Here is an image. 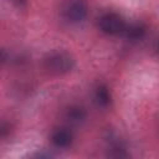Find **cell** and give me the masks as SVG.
I'll return each instance as SVG.
<instances>
[{
  "instance_id": "6",
  "label": "cell",
  "mask_w": 159,
  "mask_h": 159,
  "mask_svg": "<svg viewBox=\"0 0 159 159\" xmlns=\"http://www.w3.org/2000/svg\"><path fill=\"white\" fill-rule=\"evenodd\" d=\"M145 26L140 22H133V24H127L124 27V31L122 36H124L129 41H140L145 36Z\"/></svg>"
},
{
  "instance_id": "9",
  "label": "cell",
  "mask_w": 159,
  "mask_h": 159,
  "mask_svg": "<svg viewBox=\"0 0 159 159\" xmlns=\"http://www.w3.org/2000/svg\"><path fill=\"white\" fill-rule=\"evenodd\" d=\"M0 133H1V137H2V138H6L7 134H10V124H7L6 122H2V123H1Z\"/></svg>"
},
{
  "instance_id": "7",
  "label": "cell",
  "mask_w": 159,
  "mask_h": 159,
  "mask_svg": "<svg viewBox=\"0 0 159 159\" xmlns=\"http://www.w3.org/2000/svg\"><path fill=\"white\" fill-rule=\"evenodd\" d=\"M87 118V112L83 107L81 106H70L66 112H65V119L70 124H81L86 120Z\"/></svg>"
},
{
  "instance_id": "3",
  "label": "cell",
  "mask_w": 159,
  "mask_h": 159,
  "mask_svg": "<svg viewBox=\"0 0 159 159\" xmlns=\"http://www.w3.org/2000/svg\"><path fill=\"white\" fill-rule=\"evenodd\" d=\"M87 5L83 0H70L62 9L63 19L70 24H80L87 17Z\"/></svg>"
},
{
  "instance_id": "5",
  "label": "cell",
  "mask_w": 159,
  "mask_h": 159,
  "mask_svg": "<svg viewBox=\"0 0 159 159\" xmlns=\"http://www.w3.org/2000/svg\"><path fill=\"white\" fill-rule=\"evenodd\" d=\"M92 98H93V103L99 107V108H106L109 106L111 103V92L109 88L104 84V83H98L94 88H93V93H92Z\"/></svg>"
},
{
  "instance_id": "8",
  "label": "cell",
  "mask_w": 159,
  "mask_h": 159,
  "mask_svg": "<svg viewBox=\"0 0 159 159\" xmlns=\"http://www.w3.org/2000/svg\"><path fill=\"white\" fill-rule=\"evenodd\" d=\"M108 155L113 158H125L128 157V153L120 142H111V145L108 148Z\"/></svg>"
},
{
  "instance_id": "1",
  "label": "cell",
  "mask_w": 159,
  "mask_h": 159,
  "mask_svg": "<svg viewBox=\"0 0 159 159\" xmlns=\"http://www.w3.org/2000/svg\"><path fill=\"white\" fill-rule=\"evenodd\" d=\"M75 66L73 57L63 51H55L48 53L43 58V67L51 75H65L68 73Z\"/></svg>"
},
{
  "instance_id": "11",
  "label": "cell",
  "mask_w": 159,
  "mask_h": 159,
  "mask_svg": "<svg viewBox=\"0 0 159 159\" xmlns=\"http://www.w3.org/2000/svg\"><path fill=\"white\" fill-rule=\"evenodd\" d=\"M157 51H158V53H159V40H158V42H157Z\"/></svg>"
},
{
  "instance_id": "4",
  "label": "cell",
  "mask_w": 159,
  "mask_h": 159,
  "mask_svg": "<svg viewBox=\"0 0 159 159\" xmlns=\"http://www.w3.org/2000/svg\"><path fill=\"white\" fill-rule=\"evenodd\" d=\"M72 140L73 134L68 128H57L51 134V143L58 149L68 148L72 144Z\"/></svg>"
},
{
  "instance_id": "10",
  "label": "cell",
  "mask_w": 159,
  "mask_h": 159,
  "mask_svg": "<svg viewBox=\"0 0 159 159\" xmlns=\"http://www.w3.org/2000/svg\"><path fill=\"white\" fill-rule=\"evenodd\" d=\"M15 6H17L19 9H22L26 6V0H10Z\"/></svg>"
},
{
  "instance_id": "2",
  "label": "cell",
  "mask_w": 159,
  "mask_h": 159,
  "mask_svg": "<svg viewBox=\"0 0 159 159\" xmlns=\"http://www.w3.org/2000/svg\"><path fill=\"white\" fill-rule=\"evenodd\" d=\"M125 22L122 19V16H119L116 12H106L103 14L99 19H98V27L99 30L106 34V35H111V36H116V35H122L125 27Z\"/></svg>"
}]
</instances>
